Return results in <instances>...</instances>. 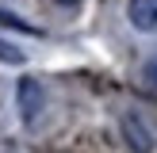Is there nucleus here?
<instances>
[{
	"instance_id": "f257e3e1",
	"label": "nucleus",
	"mask_w": 157,
	"mask_h": 153,
	"mask_svg": "<svg viewBox=\"0 0 157 153\" xmlns=\"http://www.w3.org/2000/svg\"><path fill=\"white\" fill-rule=\"evenodd\" d=\"M15 103H19L23 122H27V126H35L38 111L46 107V92H42V84H38L35 76H23V80H19V88H15Z\"/></svg>"
},
{
	"instance_id": "f03ea898",
	"label": "nucleus",
	"mask_w": 157,
	"mask_h": 153,
	"mask_svg": "<svg viewBox=\"0 0 157 153\" xmlns=\"http://www.w3.org/2000/svg\"><path fill=\"white\" fill-rule=\"evenodd\" d=\"M127 19L134 31L153 35L157 31V0H127Z\"/></svg>"
},
{
	"instance_id": "7ed1b4c3",
	"label": "nucleus",
	"mask_w": 157,
	"mask_h": 153,
	"mask_svg": "<svg viewBox=\"0 0 157 153\" xmlns=\"http://www.w3.org/2000/svg\"><path fill=\"white\" fill-rule=\"evenodd\" d=\"M123 138L134 153H153V134L138 115H123Z\"/></svg>"
},
{
	"instance_id": "20e7f679",
	"label": "nucleus",
	"mask_w": 157,
	"mask_h": 153,
	"mask_svg": "<svg viewBox=\"0 0 157 153\" xmlns=\"http://www.w3.org/2000/svg\"><path fill=\"white\" fill-rule=\"evenodd\" d=\"M0 61H23V54L15 50V46H8V42H0Z\"/></svg>"
},
{
	"instance_id": "39448f33",
	"label": "nucleus",
	"mask_w": 157,
	"mask_h": 153,
	"mask_svg": "<svg viewBox=\"0 0 157 153\" xmlns=\"http://www.w3.org/2000/svg\"><path fill=\"white\" fill-rule=\"evenodd\" d=\"M146 80H150V88L157 92V61H150V65H146Z\"/></svg>"
},
{
	"instance_id": "423d86ee",
	"label": "nucleus",
	"mask_w": 157,
	"mask_h": 153,
	"mask_svg": "<svg viewBox=\"0 0 157 153\" xmlns=\"http://www.w3.org/2000/svg\"><path fill=\"white\" fill-rule=\"evenodd\" d=\"M58 4H65V8H73V4H77V0H58Z\"/></svg>"
}]
</instances>
